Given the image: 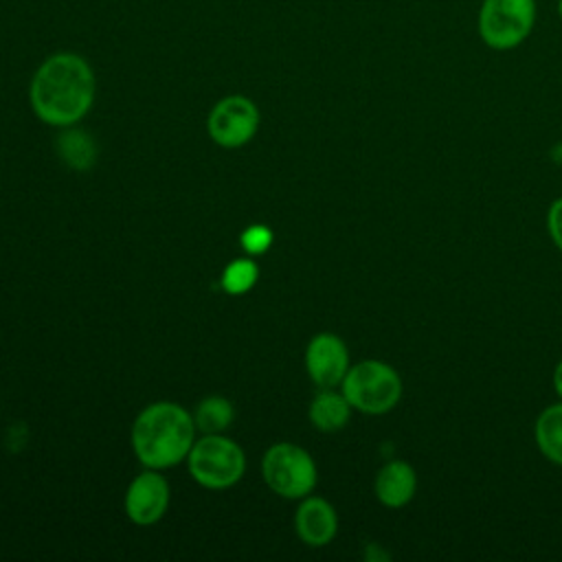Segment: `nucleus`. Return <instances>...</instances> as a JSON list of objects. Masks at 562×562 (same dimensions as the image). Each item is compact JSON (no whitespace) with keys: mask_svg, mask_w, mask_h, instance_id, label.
Segmentation results:
<instances>
[{"mask_svg":"<svg viewBox=\"0 0 562 562\" xmlns=\"http://www.w3.org/2000/svg\"><path fill=\"white\" fill-rule=\"evenodd\" d=\"M555 11H558V18L562 20V0H558V4H555Z\"/></svg>","mask_w":562,"mask_h":562,"instance_id":"obj_20","label":"nucleus"},{"mask_svg":"<svg viewBox=\"0 0 562 562\" xmlns=\"http://www.w3.org/2000/svg\"><path fill=\"white\" fill-rule=\"evenodd\" d=\"M551 382H553V391H555V395H558V400H562V360L555 364V369H553V378H551Z\"/></svg>","mask_w":562,"mask_h":562,"instance_id":"obj_19","label":"nucleus"},{"mask_svg":"<svg viewBox=\"0 0 562 562\" xmlns=\"http://www.w3.org/2000/svg\"><path fill=\"white\" fill-rule=\"evenodd\" d=\"M235 417V408L231 404V400L222 397V395H211V397H204L195 413H193V422H195V428L202 432V435H217V432H224L231 422Z\"/></svg>","mask_w":562,"mask_h":562,"instance_id":"obj_15","label":"nucleus"},{"mask_svg":"<svg viewBox=\"0 0 562 562\" xmlns=\"http://www.w3.org/2000/svg\"><path fill=\"white\" fill-rule=\"evenodd\" d=\"M57 154L75 171H86L97 162V145L92 136L75 125L61 127V134L57 136Z\"/></svg>","mask_w":562,"mask_h":562,"instance_id":"obj_14","label":"nucleus"},{"mask_svg":"<svg viewBox=\"0 0 562 562\" xmlns=\"http://www.w3.org/2000/svg\"><path fill=\"white\" fill-rule=\"evenodd\" d=\"M417 472L404 459H389L373 479V494L389 509L406 507L417 494Z\"/></svg>","mask_w":562,"mask_h":562,"instance_id":"obj_11","label":"nucleus"},{"mask_svg":"<svg viewBox=\"0 0 562 562\" xmlns=\"http://www.w3.org/2000/svg\"><path fill=\"white\" fill-rule=\"evenodd\" d=\"M97 77L90 61L72 50L48 55L31 77L29 101L35 116L53 127L77 125L92 108Z\"/></svg>","mask_w":562,"mask_h":562,"instance_id":"obj_1","label":"nucleus"},{"mask_svg":"<svg viewBox=\"0 0 562 562\" xmlns=\"http://www.w3.org/2000/svg\"><path fill=\"white\" fill-rule=\"evenodd\" d=\"M266 485L281 498H305L316 487L318 470L312 454L290 441L270 446L261 459Z\"/></svg>","mask_w":562,"mask_h":562,"instance_id":"obj_6","label":"nucleus"},{"mask_svg":"<svg viewBox=\"0 0 562 562\" xmlns=\"http://www.w3.org/2000/svg\"><path fill=\"white\" fill-rule=\"evenodd\" d=\"M195 432L193 415L180 404L154 402L132 424V450L145 468H173L189 457Z\"/></svg>","mask_w":562,"mask_h":562,"instance_id":"obj_2","label":"nucleus"},{"mask_svg":"<svg viewBox=\"0 0 562 562\" xmlns=\"http://www.w3.org/2000/svg\"><path fill=\"white\" fill-rule=\"evenodd\" d=\"M272 231L268 228V226H263V224H252V226H248L244 233H241V237H239V241H241V248L248 252V255H263L268 248H270V244H272Z\"/></svg>","mask_w":562,"mask_h":562,"instance_id":"obj_17","label":"nucleus"},{"mask_svg":"<svg viewBox=\"0 0 562 562\" xmlns=\"http://www.w3.org/2000/svg\"><path fill=\"white\" fill-rule=\"evenodd\" d=\"M206 130L220 147H244L259 130V108L244 94H228L211 108Z\"/></svg>","mask_w":562,"mask_h":562,"instance_id":"obj_7","label":"nucleus"},{"mask_svg":"<svg viewBox=\"0 0 562 562\" xmlns=\"http://www.w3.org/2000/svg\"><path fill=\"white\" fill-rule=\"evenodd\" d=\"M533 441L549 463L562 468V400L540 411L533 424Z\"/></svg>","mask_w":562,"mask_h":562,"instance_id":"obj_13","label":"nucleus"},{"mask_svg":"<svg viewBox=\"0 0 562 562\" xmlns=\"http://www.w3.org/2000/svg\"><path fill=\"white\" fill-rule=\"evenodd\" d=\"M257 277H259V268L252 259H233L224 268L220 283L224 292L237 296V294H246L257 283Z\"/></svg>","mask_w":562,"mask_h":562,"instance_id":"obj_16","label":"nucleus"},{"mask_svg":"<svg viewBox=\"0 0 562 562\" xmlns=\"http://www.w3.org/2000/svg\"><path fill=\"white\" fill-rule=\"evenodd\" d=\"M351 367L345 340L331 331L312 336L305 347V371L318 389H336Z\"/></svg>","mask_w":562,"mask_h":562,"instance_id":"obj_8","label":"nucleus"},{"mask_svg":"<svg viewBox=\"0 0 562 562\" xmlns=\"http://www.w3.org/2000/svg\"><path fill=\"white\" fill-rule=\"evenodd\" d=\"M340 391L353 411L364 415H384L400 404L404 382L393 364L371 358L349 367L340 382Z\"/></svg>","mask_w":562,"mask_h":562,"instance_id":"obj_3","label":"nucleus"},{"mask_svg":"<svg viewBox=\"0 0 562 562\" xmlns=\"http://www.w3.org/2000/svg\"><path fill=\"white\" fill-rule=\"evenodd\" d=\"M536 0H481L476 31L481 42L498 53L527 42L536 26Z\"/></svg>","mask_w":562,"mask_h":562,"instance_id":"obj_4","label":"nucleus"},{"mask_svg":"<svg viewBox=\"0 0 562 562\" xmlns=\"http://www.w3.org/2000/svg\"><path fill=\"white\" fill-rule=\"evenodd\" d=\"M125 514L134 525L149 527L158 522L169 507V483L160 470H143L132 479L125 492Z\"/></svg>","mask_w":562,"mask_h":562,"instance_id":"obj_9","label":"nucleus"},{"mask_svg":"<svg viewBox=\"0 0 562 562\" xmlns=\"http://www.w3.org/2000/svg\"><path fill=\"white\" fill-rule=\"evenodd\" d=\"M189 472L195 483L209 490L233 487L246 472L244 450L222 432L202 435L193 441L187 457Z\"/></svg>","mask_w":562,"mask_h":562,"instance_id":"obj_5","label":"nucleus"},{"mask_svg":"<svg viewBox=\"0 0 562 562\" xmlns=\"http://www.w3.org/2000/svg\"><path fill=\"white\" fill-rule=\"evenodd\" d=\"M351 404L342 395V391L336 389H321L314 400L310 402L307 417L312 426L321 432H338L342 430L351 419Z\"/></svg>","mask_w":562,"mask_h":562,"instance_id":"obj_12","label":"nucleus"},{"mask_svg":"<svg viewBox=\"0 0 562 562\" xmlns=\"http://www.w3.org/2000/svg\"><path fill=\"white\" fill-rule=\"evenodd\" d=\"M547 231H549V237H551L553 246L562 252V195L555 198V200L549 204V211H547Z\"/></svg>","mask_w":562,"mask_h":562,"instance_id":"obj_18","label":"nucleus"},{"mask_svg":"<svg viewBox=\"0 0 562 562\" xmlns=\"http://www.w3.org/2000/svg\"><path fill=\"white\" fill-rule=\"evenodd\" d=\"M294 529L307 547H325L338 533V514L329 501L305 496L294 514Z\"/></svg>","mask_w":562,"mask_h":562,"instance_id":"obj_10","label":"nucleus"}]
</instances>
